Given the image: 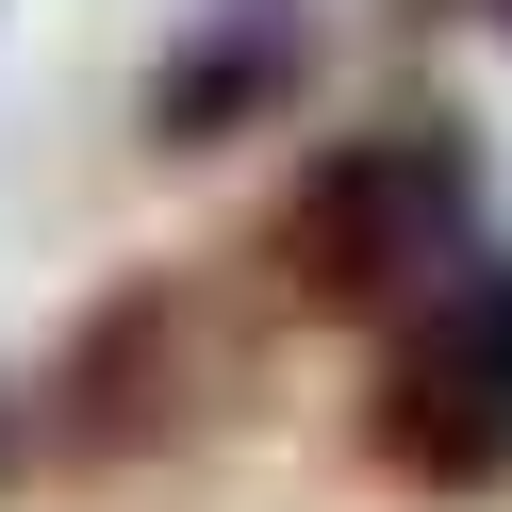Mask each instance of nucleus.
I'll list each match as a JSON object with an SVG mask.
<instances>
[{"label":"nucleus","instance_id":"nucleus-2","mask_svg":"<svg viewBox=\"0 0 512 512\" xmlns=\"http://www.w3.org/2000/svg\"><path fill=\"white\" fill-rule=\"evenodd\" d=\"M364 463L413 479V496H496L512 479V248H463L413 314H380Z\"/></svg>","mask_w":512,"mask_h":512},{"label":"nucleus","instance_id":"nucleus-5","mask_svg":"<svg viewBox=\"0 0 512 512\" xmlns=\"http://www.w3.org/2000/svg\"><path fill=\"white\" fill-rule=\"evenodd\" d=\"M0 463H17V413H0Z\"/></svg>","mask_w":512,"mask_h":512},{"label":"nucleus","instance_id":"nucleus-6","mask_svg":"<svg viewBox=\"0 0 512 512\" xmlns=\"http://www.w3.org/2000/svg\"><path fill=\"white\" fill-rule=\"evenodd\" d=\"M496 17H512V0H496Z\"/></svg>","mask_w":512,"mask_h":512},{"label":"nucleus","instance_id":"nucleus-4","mask_svg":"<svg viewBox=\"0 0 512 512\" xmlns=\"http://www.w3.org/2000/svg\"><path fill=\"white\" fill-rule=\"evenodd\" d=\"M166 430H182V298L133 281V298L67 347V446L116 463V446H166Z\"/></svg>","mask_w":512,"mask_h":512},{"label":"nucleus","instance_id":"nucleus-1","mask_svg":"<svg viewBox=\"0 0 512 512\" xmlns=\"http://www.w3.org/2000/svg\"><path fill=\"white\" fill-rule=\"evenodd\" d=\"M463 248H479V182H463V133L446 116L314 149L298 199H281V281L314 314H413Z\"/></svg>","mask_w":512,"mask_h":512},{"label":"nucleus","instance_id":"nucleus-3","mask_svg":"<svg viewBox=\"0 0 512 512\" xmlns=\"http://www.w3.org/2000/svg\"><path fill=\"white\" fill-rule=\"evenodd\" d=\"M298 67H314L298 0H232V17H199V34L166 50V83H149V133H166V149H232L248 116H281V100H298Z\"/></svg>","mask_w":512,"mask_h":512}]
</instances>
